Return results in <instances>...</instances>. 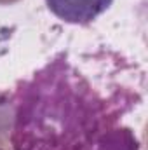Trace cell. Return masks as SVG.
<instances>
[{
  "label": "cell",
  "mask_w": 148,
  "mask_h": 150,
  "mask_svg": "<svg viewBox=\"0 0 148 150\" xmlns=\"http://www.w3.org/2000/svg\"><path fill=\"white\" fill-rule=\"evenodd\" d=\"M132 96L113 91L103 96L68 59L58 54L12 96V150H140L120 117Z\"/></svg>",
  "instance_id": "1"
},
{
  "label": "cell",
  "mask_w": 148,
  "mask_h": 150,
  "mask_svg": "<svg viewBox=\"0 0 148 150\" xmlns=\"http://www.w3.org/2000/svg\"><path fill=\"white\" fill-rule=\"evenodd\" d=\"M47 9L68 25L87 26L106 12L113 0H45Z\"/></svg>",
  "instance_id": "2"
}]
</instances>
